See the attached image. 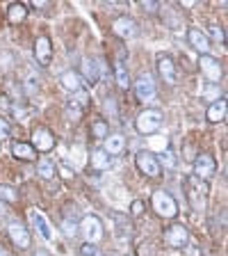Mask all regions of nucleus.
<instances>
[{"instance_id": "nucleus-5", "label": "nucleus", "mask_w": 228, "mask_h": 256, "mask_svg": "<svg viewBox=\"0 0 228 256\" xmlns=\"http://www.w3.org/2000/svg\"><path fill=\"white\" fill-rule=\"evenodd\" d=\"M199 69L206 76L208 82H213V85H219V80L224 78L222 62L217 58H213V55H199Z\"/></svg>"}, {"instance_id": "nucleus-6", "label": "nucleus", "mask_w": 228, "mask_h": 256, "mask_svg": "<svg viewBox=\"0 0 228 256\" xmlns=\"http://www.w3.org/2000/svg\"><path fill=\"white\" fill-rule=\"evenodd\" d=\"M30 146L37 151V154H50V151L55 149V135L50 133L46 126H37L32 130Z\"/></svg>"}, {"instance_id": "nucleus-10", "label": "nucleus", "mask_w": 228, "mask_h": 256, "mask_svg": "<svg viewBox=\"0 0 228 256\" xmlns=\"http://www.w3.org/2000/svg\"><path fill=\"white\" fill-rule=\"evenodd\" d=\"M34 60L41 66H48L53 62V42H50V37L41 34V37L34 39Z\"/></svg>"}, {"instance_id": "nucleus-15", "label": "nucleus", "mask_w": 228, "mask_h": 256, "mask_svg": "<svg viewBox=\"0 0 228 256\" xmlns=\"http://www.w3.org/2000/svg\"><path fill=\"white\" fill-rule=\"evenodd\" d=\"M135 92H137L139 101H153L155 98V82L149 74H142L135 80Z\"/></svg>"}, {"instance_id": "nucleus-23", "label": "nucleus", "mask_w": 228, "mask_h": 256, "mask_svg": "<svg viewBox=\"0 0 228 256\" xmlns=\"http://www.w3.org/2000/svg\"><path fill=\"white\" fill-rule=\"evenodd\" d=\"M89 162H91V167H94V170H110V156L105 154V151L103 149H94L91 151V156H89Z\"/></svg>"}, {"instance_id": "nucleus-21", "label": "nucleus", "mask_w": 228, "mask_h": 256, "mask_svg": "<svg viewBox=\"0 0 228 256\" xmlns=\"http://www.w3.org/2000/svg\"><path fill=\"white\" fill-rule=\"evenodd\" d=\"M30 218H32V222H34V226H37V231L41 234V238L53 240V229H50V224H48L46 215L39 213V210H32Z\"/></svg>"}, {"instance_id": "nucleus-37", "label": "nucleus", "mask_w": 228, "mask_h": 256, "mask_svg": "<svg viewBox=\"0 0 228 256\" xmlns=\"http://www.w3.org/2000/svg\"><path fill=\"white\" fill-rule=\"evenodd\" d=\"M34 256H53V254H50V252H46V250H37V254H34Z\"/></svg>"}, {"instance_id": "nucleus-29", "label": "nucleus", "mask_w": 228, "mask_h": 256, "mask_svg": "<svg viewBox=\"0 0 228 256\" xmlns=\"http://www.w3.org/2000/svg\"><path fill=\"white\" fill-rule=\"evenodd\" d=\"M203 98H208V101H219V98H224L222 96V87L219 85H213V82H208L206 87H203Z\"/></svg>"}, {"instance_id": "nucleus-35", "label": "nucleus", "mask_w": 228, "mask_h": 256, "mask_svg": "<svg viewBox=\"0 0 228 256\" xmlns=\"http://www.w3.org/2000/svg\"><path fill=\"white\" fill-rule=\"evenodd\" d=\"M144 10H149V12H155V10H158V5H155V2H144Z\"/></svg>"}, {"instance_id": "nucleus-22", "label": "nucleus", "mask_w": 228, "mask_h": 256, "mask_svg": "<svg viewBox=\"0 0 228 256\" xmlns=\"http://www.w3.org/2000/svg\"><path fill=\"white\" fill-rule=\"evenodd\" d=\"M7 18H9V23H23L27 18V5H23V2H11V5L7 7Z\"/></svg>"}, {"instance_id": "nucleus-33", "label": "nucleus", "mask_w": 228, "mask_h": 256, "mask_svg": "<svg viewBox=\"0 0 228 256\" xmlns=\"http://www.w3.org/2000/svg\"><path fill=\"white\" fill-rule=\"evenodd\" d=\"M105 112L110 117H117V101L114 98H105Z\"/></svg>"}, {"instance_id": "nucleus-4", "label": "nucleus", "mask_w": 228, "mask_h": 256, "mask_svg": "<svg viewBox=\"0 0 228 256\" xmlns=\"http://www.w3.org/2000/svg\"><path fill=\"white\" fill-rule=\"evenodd\" d=\"M165 242L169 247H174V250H185L187 245H190V229H187L185 224H181V222H174V224H169L165 229Z\"/></svg>"}, {"instance_id": "nucleus-19", "label": "nucleus", "mask_w": 228, "mask_h": 256, "mask_svg": "<svg viewBox=\"0 0 228 256\" xmlns=\"http://www.w3.org/2000/svg\"><path fill=\"white\" fill-rule=\"evenodd\" d=\"M206 119L210 124H219L226 119V98H219V101L210 103V108H208L206 112Z\"/></svg>"}, {"instance_id": "nucleus-20", "label": "nucleus", "mask_w": 228, "mask_h": 256, "mask_svg": "<svg viewBox=\"0 0 228 256\" xmlns=\"http://www.w3.org/2000/svg\"><path fill=\"white\" fill-rule=\"evenodd\" d=\"M11 156L18 160H37V151L30 146V142H14L11 144Z\"/></svg>"}, {"instance_id": "nucleus-28", "label": "nucleus", "mask_w": 228, "mask_h": 256, "mask_svg": "<svg viewBox=\"0 0 228 256\" xmlns=\"http://www.w3.org/2000/svg\"><path fill=\"white\" fill-rule=\"evenodd\" d=\"M18 202V194L11 186H0V204H16Z\"/></svg>"}, {"instance_id": "nucleus-9", "label": "nucleus", "mask_w": 228, "mask_h": 256, "mask_svg": "<svg viewBox=\"0 0 228 256\" xmlns=\"http://www.w3.org/2000/svg\"><path fill=\"white\" fill-rule=\"evenodd\" d=\"M215 172H217V160H215V156H210V154L197 156V160H194V176H197V178L208 181Z\"/></svg>"}, {"instance_id": "nucleus-31", "label": "nucleus", "mask_w": 228, "mask_h": 256, "mask_svg": "<svg viewBox=\"0 0 228 256\" xmlns=\"http://www.w3.org/2000/svg\"><path fill=\"white\" fill-rule=\"evenodd\" d=\"M9 133H11L9 122H7V119H2V117H0V142H5V140L9 138Z\"/></svg>"}, {"instance_id": "nucleus-32", "label": "nucleus", "mask_w": 228, "mask_h": 256, "mask_svg": "<svg viewBox=\"0 0 228 256\" xmlns=\"http://www.w3.org/2000/svg\"><path fill=\"white\" fill-rule=\"evenodd\" d=\"M80 254L82 256H101L98 250H96V245H89V242H85V245L80 247Z\"/></svg>"}, {"instance_id": "nucleus-3", "label": "nucleus", "mask_w": 228, "mask_h": 256, "mask_svg": "<svg viewBox=\"0 0 228 256\" xmlns=\"http://www.w3.org/2000/svg\"><path fill=\"white\" fill-rule=\"evenodd\" d=\"M162 122H165V117L160 110H144L135 119V128H137L139 135H155L162 126Z\"/></svg>"}, {"instance_id": "nucleus-2", "label": "nucleus", "mask_w": 228, "mask_h": 256, "mask_svg": "<svg viewBox=\"0 0 228 256\" xmlns=\"http://www.w3.org/2000/svg\"><path fill=\"white\" fill-rule=\"evenodd\" d=\"M151 206H153V210L160 215V218H165V220L178 218V204H176V199L165 190H155L153 192Z\"/></svg>"}, {"instance_id": "nucleus-26", "label": "nucleus", "mask_w": 228, "mask_h": 256, "mask_svg": "<svg viewBox=\"0 0 228 256\" xmlns=\"http://www.w3.org/2000/svg\"><path fill=\"white\" fill-rule=\"evenodd\" d=\"M23 87H25V92L27 94H37L39 92V78H37V74H32V71H27L25 74V78H23Z\"/></svg>"}, {"instance_id": "nucleus-8", "label": "nucleus", "mask_w": 228, "mask_h": 256, "mask_svg": "<svg viewBox=\"0 0 228 256\" xmlns=\"http://www.w3.org/2000/svg\"><path fill=\"white\" fill-rule=\"evenodd\" d=\"M135 162H137L139 172H142L144 176H149V178H160V176H162V165H160L158 158H155L151 151H139V154L135 156Z\"/></svg>"}, {"instance_id": "nucleus-11", "label": "nucleus", "mask_w": 228, "mask_h": 256, "mask_svg": "<svg viewBox=\"0 0 228 256\" xmlns=\"http://www.w3.org/2000/svg\"><path fill=\"white\" fill-rule=\"evenodd\" d=\"M187 42H190V46L194 48L199 55L210 53V37H208V32L201 30V28H190V30H187Z\"/></svg>"}, {"instance_id": "nucleus-14", "label": "nucleus", "mask_w": 228, "mask_h": 256, "mask_svg": "<svg viewBox=\"0 0 228 256\" xmlns=\"http://www.w3.org/2000/svg\"><path fill=\"white\" fill-rule=\"evenodd\" d=\"M9 238H11V242H14L16 250H30V245H32L30 231H27L23 224H18V222L9 224Z\"/></svg>"}, {"instance_id": "nucleus-1", "label": "nucleus", "mask_w": 228, "mask_h": 256, "mask_svg": "<svg viewBox=\"0 0 228 256\" xmlns=\"http://www.w3.org/2000/svg\"><path fill=\"white\" fill-rule=\"evenodd\" d=\"M185 194L187 202L192 204L194 210L203 213L206 210V202H208V183L197 178V176H187L185 178Z\"/></svg>"}, {"instance_id": "nucleus-7", "label": "nucleus", "mask_w": 228, "mask_h": 256, "mask_svg": "<svg viewBox=\"0 0 228 256\" xmlns=\"http://www.w3.org/2000/svg\"><path fill=\"white\" fill-rule=\"evenodd\" d=\"M80 231H82V236L87 238V242H89V245L101 242L103 234H105L103 222L96 218V215H85V218H82V222H80Z\"/></svg>"}, {"instance_id": "nucleus-17", "label": "nucleus", "mask_w": 228, "mask_h": 256, "mask_svg": "<svg viewBox=\"0 0 228 256\" xmlns=\"http://www.w3.org/2000/svg\"><path fill=\"white\" fill-rule=\"evenodd\" d=\"M105 151L107 156H121L126 151V138L121 133H114V135H107L105 138Z\"/></svg>"}, {"instance_id": "nucleus-18", "label": "nucleus", "mask_w": 228, "mask_h": 256, "mask_svg": "<svg viewBox=\"0 0 228 256\" xmlns=\"http://www.w3.org/2000/svg\"><path fill=\"white\" fill-rule=\"evenodd\" d=\"M59 82H62L64 90L73 92V94L82 92V78H80L78 71H64V74L59 76Z\"/></svg>"}, {"instance_id": "nucleus-27", "label": "nucleus", "mask_w": 228, "mask_h": 256, "mask_svg": "<svg viewBox=\"0 0 228 256\" xmlns=\"http://www.w3.org/2000/svg\"><path fill=\"white\" fill-rule=\"evenodd\" d=\"M114 76H117V82H119V87H123V90H126V87L130 85V76H128L126 66H123L121 62H117V64H114Z\"/></svg>"}, {"instance_id": "nucleus-36", "label": "nucleus", "mask_w": 228, "mask_h": 256, "mask_svg": "<svg viewBox=\"0 0 228 256\" xmlns=\"http://www.w3.org/2000/svg\"><path fill=\"white\" fill-rule=\"evenodd\" d=\"M142 210H144V204L135 202V204H133V213H142Z\"/></svg>"}, {"instance_id": "nucleus-30", "label": "nucleus", "mask_w": 228, "mask_h": 256, "mask_svg": "<svg viewBox=\"0 0 228 256\" xmlns=\"http://www.w3.org/2000/svg\"><path fill=\"white\" fill-rule=\"evenodd\" d=\"M158 162H167V167H178V162H176V158H174V154L171 151H162V156H160V160Z\"/></svg>"}, {"instance_id": "nucleus-25", "label": "nucleus", "mask_w": 228, "mask_h": 256, "mask_svg": "<svg viewBox=\"0 0 228 256\" xmlns=\"http://www.w3.org/2000/svg\"><path fill=\"white\" fill-rule=\"evenodd\" d=\"M91 135H94L96 140H105L107 135H110V126H107L105 119H96V122L91 124Z\"/></svg>"}, {"instance_id": "nucleus-39", "label": "nucleus", "mask_w": 228, "mask_h": 256, "mask_svg": "<svg viewBox=\"0 0 228 256\" xmlns=\"http://www.w3.org/2000/svg\"><path fill=\"white\" fill-rule=\"evenodd\" d=\"M5 213V204H0V215Z\"/></svg>"}, {"instance_id": "nucleus-16", "label": "nucleus", "mask_w": 228, "mask_h": 256, "mask_svg": "<svg viewBox=\"0 0 228 256\" xmlns=\"http://www.w3.org/2000/svg\"><path fill=\"white\" fill-rule=\"evenodd\" d=\"M80 78H85L89 85H96L98 78H101V66L94 58H85L82 60V71H80Z\"/></svg>"}, {"instance_id": "nucleus-12", "label": "nucleus", "mask_w": 228, "mask_h": 256, "mask_svg": "<svg viewBox=\"0 0 228 256\" xmlns=\"http://www.w3.org/2000/svg\"><path fill=\"white\" fill-rule=\"evenodd\" d=\"M112 30H114V34L121 39H133L139 34L137 23H135V18H130V16H119V18H114Z\"/></svg>"}, {"instance_id": "nucleus-24", "label": "nucleus", "mask_w": 228, "mask_h": 256, "mask_svg": "<svg viewBox=\"0 0 228 256\" xmlns=\"http://www.w3.org/2000/svg\"><path fill=\"white\" fill-rule=\"evenodd\" d=\"M37 174L41 176V178H46V181L55 178V162H50L48 158H41L37 162Z\"/></svg>"}, {"instance_id": "nucleus-13", "label": "nucleus", "mask_w": 228, "mask_h": 256, "mask_svg": "<svg viewBox=\"0 0 228 256\" xmlns=\"http://www.w3.org/2000/svg\"><path fill=\"white\" fill-rule=\"evenodd\" d=\"M158 74L162 76V80L169 82V85L178 82V71H176V64H174V60H171V55L162 53L158 58Z\"/></svg>"}, {"instance_id": "nucleus-34", "label": "nucleus", "mask_w": 228, "mask_h": 256, "mask_svg": "<svg viewBox=\"0 0 228 256\" xmlns=\"http://www.w3.org/2000/svg\"><path fill=\"white\" fill-rule=\"evenodd\" d=\"M210 34H213V39L215 42H219V44H224V30L219 26H210Z\"/></svg>"}, {"instance_id": "nucleus-38", "label": "nucleus", "mask_w": 228, "mask_h": 256, "mask_svg": "<svg viewBox=\"0 0 228 256\" xmlns=\"http://www.w3.org/2000/svg\"><path fill=\"white\" fill-rule=\"evenodd\" d=\"M0 256H9V254H7V250H5L2 245H0Z\"/></svg>"}]
</instances>
